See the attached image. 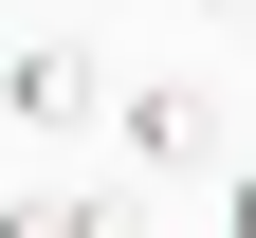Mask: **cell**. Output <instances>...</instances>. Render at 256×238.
I'll return each instance as SVG.
<instances>
[{"instance_id": "6da1fadb", "label": "cell", "mask_w": 256, "mask_h": 238, "mask_svg": "<svg viewBox=\"0 0 256 238\" xmlns=\"http://www.w3.org/2000/svg\"><path fill=\"white\" fill-rule=\"evenodd\" d=\"M0 110L37 128V147H55V128H110V55H74V37H0Z\"/></svg>"}, {"instance_id": "7a4b0ae2", "label": "cell", "mask_w": 256, "mask_h": 238, "mask_svg": "<svg viewBox=\"0 0 256 238\" xmlns=\"http://www.w3.org/2000/svg\"><path fill=\"white\" fill-rule=\"evenodd\" d=\"M110 147L146 165V183H202V165H220V92H183V74H146V92H110Z\"/></svg>"}, {"instance_id": "3957f363", "label": "cell", "mask_w": 256, "mask_h": 238, "mask_svg": "<svg viewBox=\"0 0 256 238\" xmlns=\"http://www.w3.org/2000/svg\"><path fill=\"white\" fill-rule=\"evenodd\" d=\"M0 238H128V201H74V183H18Z\"/></svg>"}, {"instance_id": "277c9868", "label": "cell", "mask_w": 256, "mask_h": 238, "mask_svg": "<svg viewBox=\"0 0 256 238\" xmlns=\"http://www.w3.org/2000/svg\"><path fill=\"white\" fill-rule=\"evenodd\" d=\"M238 238H256V165H238Z\"/></svg>"}, {"instance_id": "5b68a950", "label": "cell", "mask_w": 256, "mask_h": 238, "mask_svg": "<svg viewBox=\"0 0 256 238\" xmlns=\"http://www.w3.org/2000/svg\"><path fill=\"white\" fill-rule=\"evenodd\" d=\"M202 19H256V0H202Z\"/></svg>"}]
</instances>
